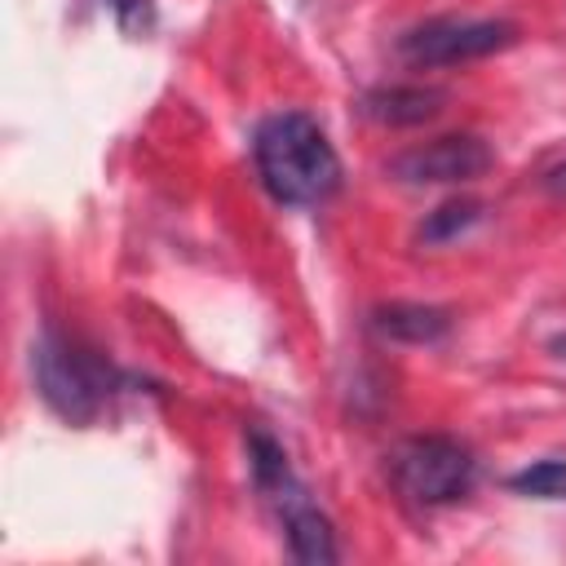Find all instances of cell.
Here are the masks:
<instances>
[{"instance_id":"cell-1","label":"cell","mask_w":566,"mask_h":566,"mask_svg":"<svg viewBox=\"0 0 566 566\" xmlns=\"http://www.w3.org/2000/svg\"><path fill=\"white\" fill-rule=\"evenodd\" d=\"M252 164L283 208H318L340 190V155L305 111H274L252 133Z\"/></svg>"},{"instance_id":"cell-2","label":"cell","mask_w":566,"mask_h":566,"mask_svg":"<svg viewBox=\"0 0 566 566\" xmlns=\"http://www.w3.org/2000/svg\"><path fill=\"white\" fill-rule=\"evenodd\" d=\"M31 376L40 398L71 424H93L111 407V398L128 385V376L106 354H97L93 345H84L62 327H44L40 340L31 345Z\"/></svg>"},{"instance_id":"cell-3","label":"cell","mask_w":566,"mask_h":566,"mask_svg":"<svg viewBox=\"0 0 566 566\" xmlns=\"http://www.w3.org/2000/svg\"><path fill=\"white\" fill-rule=\"evenodd\" d=\"M248 460H252V478H256V491L265 495V504L274 509L283 535H287V548L296 562H336L340 548H336V535H332V522L323 517V509L314 504L310 486L292 473L287 464V451L279 447L274 433H265L261 424H248Z\"/></svg>"},{"instance_id":"cell-4","label":"cell","mask_w":566,"mask_h":566,"mask_svg":"<svg viewBox=\"0 0 566 566\" xmlns=\"http://www.w3.org/2000/svg\"><path fill=\"white\" fill-rule=\"evenodd\" d=\"M389 478L416 509H447L464 500L478 482V460L460 438L416 433L389 451Z\"/></svg>"},{"instance_id":"cell-5","label":"cell","mask_w":566,"mask_h":566,"mask_svg":"<svg viewBox=\"0 0 566 566\" xmlns=\"http://www.w3.org/2000/svg\"><path fill=\"white\" fill-rule=\"evenodd\" d=\"M517 44V22L504 18H429L398 35L407 66H460Z\"/></svg>"},{"instance_id":"cell-6","label":"cell","mask_w":566,"mask_h":566,"mask_svg":"<svg viewBox=\"0 0 566 566\" xmlns=\"http://www.w3.org/2000/svg\"><path fill=\"white\" fill-rule=\"evenodd\" d=\"M495 150L478 133H447L389 159V177L407 186H464L491 172Z\"/></svg>"},{"instance_id":"cell-7","label":"cell","mask_w":566,"mask_h":566,"mask_svg":"<svg viewBox=\"0 0 566 566\" xmlns=\"http://www.w3.org/2000/svg\"><path fill=\"white\" fill-rule=\"evenodd\" d=\"M442 106H447V93L429 84H380L363 97V115L385 128H420L438 119Z\"/></svg>"},{"instance_id":"cell-8","label":"cell","mask_w":566,"mask_h":566,"mask_svg":"<svg viewBox=\"0 0 566 566\" xmlns=\"http://www.w3.org/2000/svg\"><path fill=\"white\" fill-rule=\"evenodd\" d=\"M371 332L398 345H438L451 332V310L424 301H389L371 310Z\"/></svg>"},{"instance_id":"cell-9","label":"cell","mask_w":566,"mask_h":566,"mask_svg":"<svg viewBox=\"0 0 566 566\" xmlns=\"http://www.w3.org/2000/svg\"><path fill=\"white\" fill-rule=\"evenodd\" d=\"M482 212H486L482 199H460V195L455 199H442L433 212H424V221L416 226V239L429 243V248L433 243H455L460 234H469L482 221Z\"/></svg>"},{"instance_id":"cell-10","label":"cell","mask_w":566,"mask_h":566,"mask_svg":"<svg viewBox=\"0 0 566 566\" xmlns=\"http://www.w3.org/2000/svg\"><path fill=\"white\" fill-rule=\"evenodd\" d=\"M509 491L526 500H566V460H535L509 473Z\"/></svg>"},{"instance_id":"cell-11","label":"cell","mask_w":566,"mask_h":566,"mask_svg":"<svg viewBox=\"0 0 566 566\" xmlns=\"http://www.w3.org/2000/svg\"><path fill=\"white\" fill-rule=\"evenodd\" d=\"M102 9H111L128 35H146L155 27V0H102Z\"/></svg>"},{"instance_id":"cell-12","label":"cell","mask_w":566,"mask_h":566,"mask_svg":"<svg viewBox=\"0 0 566 566\" xmlns=\"http://www.w3.org/2000/svg\"><path fill=\"white\" fill-rule=\"evenodd\" d=\"M539 186H544L553 199H566V159H562V164H553V168L539 177Z\"/></svg>"},{"instance_id":"cell-13","label":"cell","mask_w":566,"mask_h":566,"mask_svg":"<svg viewBox=\"0 0 566 566\" xmlns=\"http://www.w3.org/2000/svg\"><path fill=\"white\" fill-rule=\"evenodd\" d=\"M553 354H557V358H566V332H562V336H553Z\"/></svg>"}]
</instances>
